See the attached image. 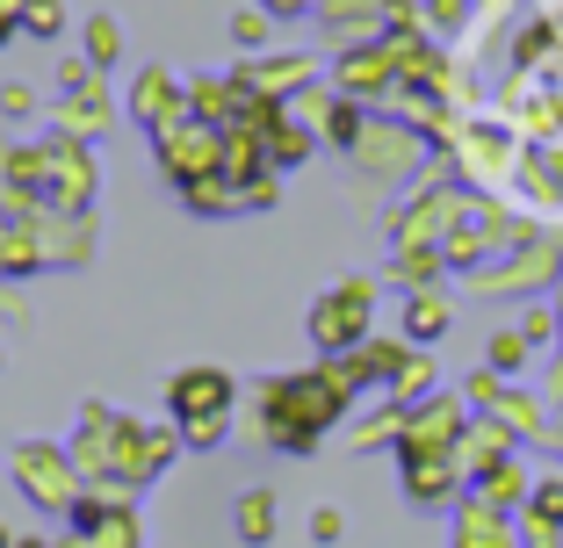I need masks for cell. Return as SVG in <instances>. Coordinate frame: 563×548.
<instances>
[{
    "instance_id": "6da1fadb",
    "label": "cell",
    "mask_w": 563,
    "mask_h": 548,
    "mask_svg": "<svg viewBox=\"0 0 563 548\" xmlns=\"http://www.w3.org/2000/svg\"><path fill=\"white\" fill-rule=\"evenodd\" d=\"M174 404H224V382H217V368H196V382H181V390H174Z\"/></svg>"
},
{
    "instance_id": "7a4b0ae2",
    "label": "cell",
    "mask_w": 563,
    "mask_h": 548,
    "mask_svg": "<svg viewBox=\"0 0 563 548\" xmlns=\"http://www.w3.org/2000/svg\"><path fill=\"white\" fill-rule=\"evenodd\" d=\"M87 30H95V36H87V44H95V58H117V22H109V15H95Z\"/></svg>"
},
{
    "instance_id": "3957f363",
    "label": "cell",
    "mask_w": 563,
    "mask_h": 548,
    "mask_svg": "<svg viewBox=\"0 0 563 548\" xmlns=\"http://www.w3.org/2000/svg\"><path fill=\"white\" fill-rule=\"evenodd\" d=\"M232 36H239V44H261V36H267V22L253 15V8H239V15H232Z\"/></svg>"
},
{
    "instance_id": "8992f818",
    "label": "cell",
    "mask_w": 563,
    "mask_h": 548,
    "mask_svg": "<svg viewBox=\"0 0 563 548\" xmlns=\"http://www.w3.org/2000/svg\"><path fill=\"white\" fill-rule=\"evenodd\" d=\"M542 513H563V483H549V499H542Z\"/></svg>"
},
{
    "instance_id": "5b68a950",
    "label": "cell",
    "mask_w": 563,
    "mask_h": 548,
    "mask_svg": "<svg viewBox=\"0 0 563 548\" xmlns=\"http://www.w3.org/2000/svg\"><path fill=\"white\" fill-rule=\"evenodd\" d=\"M30 22H36V36H51V30H58V8H51V0H36Z\"/></svg>"
},
{
    "instance_id": "277c9868",
    "label": "cell",
    "mask_w": 563,
    "mask_h": 548,
    "mask_svg": "<svg viewBox=\"0 0 563 548\" xmlns=\"http://www.w3.org/2000/svg\"><path fill=\"white\" fill-rule=\"evenodd\" d=\"M412 333H441V311L433 303H412Z\"/></svg>"
}]
</instances>
